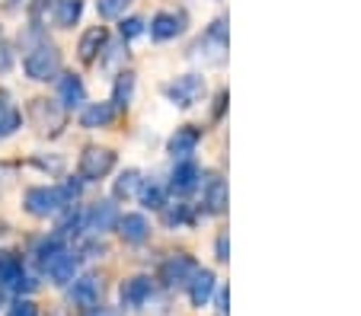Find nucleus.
<instances>
[{"label":"nucleus","instance_id":"cd10ccee","mask_svg":"<svg viewBox=\"0 0 361 316\" xmlns=\"http://www.w3.org/2000/svg\"><path fill=\"white\" fill-rule=\"evenodd\" d=\"M118 32H122V39H137V35L144 32V20H137V16H128V20H122V26H118Z\"/></svg>","mask_w":361,"mask_h":316},{"label":"nucleus","instance_id":"4be33fe9","mask_svg":"<svg viewBox=\"0 0 361 316\" xmlns=\"http://www.w3.org/2000/svg\"><path fill=\"white\" fill-rule=\"evenodd\" d=\"M23 275H26V272H23V259H20V255H10V253L0 255V282L7 284V288H13Z\"/></svg>","mask_w":361,"mask_h":316},{"label":"nucleus","instance_id":"5701e85b","mask_svg":"<svg viewBox=\"0 0 361 316\" xmlns=\"http://www.w3.org/2000/svg\"><path fill=\"white\" fill-rule=\"evenodd\" d=\"M204 205H208V211H212V214L224 211V205H227V186L221 182V179H208V186H204Z\"/></svg>","mask_w":361,"mask_h":316},{"label":"nucleus","instance_id":"9d476101","mask_svg":"<svg viewBox=\"0 0 361 316\" xmlns=\"http://www.w3.org/2000/svg\"><path fill=\"white\" fill-rule=\"evenodd\" d=\"M58 96H61V106L64 109H80L87 103V87L77 74H64L58 80Z\"/></svg>","mask_w":361,"mask_h":316},{"label":"nucleus","instance_id":"9b49d317","mask_svg":"<svg viewBox=\"0 0 361 316\" xmlns=\"http://www.w3.org/2000/svg\"><path fill=\"white\" fill-rule=\"evenodd\" d=\"M198 179H202L198 166L192 163V160H183V163H176V170H173V176H170V189L176 195H189V192H195Z\"/></svg>","mask_w":361,"mask_h":316},{"label":"nucleus","instance_id":"2eb2a0df","mask_svg":"<svg viewBox=\"0 0 361 316\" xmlns=\"http://www.w3.org/2000/svg\"><path fill=\"white\" fill-rule=\"evenodd\" d=\"M99 49H106V26H93L83 32L80 45H77V51H80V61L93 64L96 55H99Z\"/></svg>","mask_w":361,"mask_h":316},{"label":"nucleus","instance_id":"c85d7f7f","mask_svg":"<svg viewBox=\"0 0 361 316\" xmlns=\"http://www.w3.org/2000/svg\"><path fill=\"white\" fill-rule=\"evenodd\" d=\"M7 316H39V310H35V303H32V301H20Z\"/></svg>","mask_w":361,"mask_h":316},{"label":"nucleus","instance_id":"a878e982","mask_svg":"<svg viewBox=\"0 0 361 316\" xmlns=\"http://www.w3.org/2000/svg\"><path fill=\"white\" fill-rule=\"evenodd\" d=\"M189 205H173L164 211V224L166 227H183V224H189Z\"/></svg>","mask_w":361,"mask_h":316},{"label":"nucleus","instance_id":"39448f33","mask_svg":"<svg viewBox=\"0 0 361 316\" xmlns=\"http://www.w3.org/2000/svg\"><path fill=\"white\" fill-rule=\"evenodd\" d=\"M83 224H87V230H93V234H106V230H112L118 224V208L112 205V201H96V205H90V211L83 214Z\"/></svg>","mask_w":361,"mask_h":316},{"label":"nucleus","instance_id":"2f4dec72","mask_svg":"<svg viewBox=\"0 0 361 316\" xmlns=\"http://www.w3.org/2000/svg\"><path fill=\"white\" fill-rule=\"evenodd\" d=\"M7 284H4V282H0V307H4V303H7Z\"/></svg>","mask_w":361,"mask_h":316},{"label":"nucleus","instance_id":"393cba45","mask_svg":"<svg viewBox=\"0 0 361 316\" xmlns=\"http://www.w3.org/2000/svg\"><path fill=\"white\" fill-rule=\"evenodd\" d=\"M137 192H141V205L144 208H164V186H160V182H154V179L147 182V179H144Z\"/></svg>","mask_w":361,"mask_h":316},{"label":"nucleus","instance_id":"423d86ee","mask_svg":"<svg viewBox=\"0 0 361 316\" xmlns=\"http://www.w3.org/2000/svg\"><path fill=\"white\" fill-rule=\"evenodd\" d=\"M195 272L198 268H195V262H192L189 255H170V259L160 265V278H164L170 288H176V284H189Z\"/></svg>","mask_w":361,"mask_h":316},{"label":"nucleus","instance_id":"b1692460","mask_svg":"<svg viewBox=\"0 0 361 316\" xmlns=\"http://www.w3.org/2000/svg\"><path fill=\"white\" fill-rule=\"evenodd\" d=\"M141 172L137 170H125L122 176L116 179V186H112V195H116V198H131V195L137 192V189H141Z\"/></svg>","mask_w":361,"mask_h":316},{"label":"nucleus","instance_id":"aec40b11","mask_svg":"<svg viewBox=\"0 0 361 316\" xmlns=\"http://www.w3.org/2000/svg\"><path fill=\"white\" fill-rule=\"evenodd\" d=\"M83 16V0H58V7H55V23L61 29H71L77 26Z\"/></svg>","mask_w":361,"mask_h":316},{"label":"nucleus","instance_id":"412c9836","mask_svg":"<svg viewBox=\"0 0 361 316\" xmlns=\"http://www.w3.org/2000/svg\"><path fill=\"white\" fill-rule=\"evenodd\" d=\"M20 125H23L20 109L13 103H7V96H0V138H10Z\"/></svg>","mask_w":361,"mask_h":316},{"label":"nucleus","instance_id":"f8f14e48","mask_svg":"<svg viewBox=\"0 0 361 316\" xmlns=\"http://www.w3.org/2000/svg\"><path fill=\"white\" fill-rule=\"evenodd\" d=\"M198 138H202V131L192 128V125H185V128H176V134L170 138L166 151H170L176 160H189V153H195V147H198Z\"/></svg>","mask_w":361,"mask_h":316},{"label":"nucleus","instance_id":"dca6fc26","mask_svg":"<svg viewBox=\"0 0 361 316\" xmlns=\"http://www.w3.org/2000/svg\"><path fill=\"white\" fill-rule=\"evenodd\" d=\"M116 118V106L112 103H90L80 112V125L83 128H106V125Z\"/></svg>","mask_w":361,"mask_h":316},{"label":"nucleus","instance_id":"7c9ffc66","mask_svg":"<svg viewBox=\"0 0 361 316\" xmlns=\"http://www.w3.org/2000/svg\"><path fill=\"white\" fill-rule=\"evenodd\" d=\"M218 259H227V236L218 240Z\"/></svg>","mask_w":361,"mask_h":316},{"label":"nucleus","instance_id":"4468645a","mask_svg":"<svg viewBox=\"0 0 361 316\" xmlns=\"http://www.w3.org/2000/svg\"><path fill=\"white\" fill-rule=\"evenodd\" d=\"M183 32V16L179 13H157L154 20H150V35L157 42H170V39H176V35Z\"/></svg>","mask_w":361,"mask_h":316},{"label":"nucleus","instance_id":"a211bd4d","mask_svg":"<svg viewBox=\"0 0 361 316\" xmlns=\"http://www.w3.org/2000/svg\"><path fill=\"white\" fill-rule=\"evenodd\" d=\"M214 291V275L212 272H195L189 282V301L195 303V307H204L208 303V297H212Z\"/></svg>","mask_w":361,"mask_h":316},{"label":"nucleus","instance_id":"bb28decb","mask_svg":"<svg viewBox=\"0 0 361 316\" xmlns=\"http://www.w3.org/2000/svg\"><path fill=\"white\" fill-rule=\"evenodd\" d=\"M131 0H96V7H99V16H106V20H116V16H122L125 10H128Z\"/></svg>","mask_w":361,"mask_h":316},{"label":"nucleus","instance_id":"0eeeda50","mask_svg":"<svg viewBox=\"0 0 361 316\" xmlns=\"http://www.w3.org/2000/svg\"><path fill=\"white\" fill-rule=\"evenodd\" d=\"M42 268H45V275L55 284H71L77 275V255L68 253V249H61V253H55Z\"/></svg>","mask_w":361,"mask_h":316},{"label":"nucleus","instance_id":"f03ea898","mask_svg":"<svg viewBox=\"0 0 361 316\" xmlns=\"http://www.w3.org/2000/svg\"><path fill=\"white\" fill-rule=\"evenodd\" d=\"M23 70H26V77H32V80H51V77L61 70V51L51 45V42H39L35 49L26 51V58H23Z\"/></svg>","mask_w":361,"mask_h":316},{"label":"nucleus","instance_id":"6ab92c4d","mask_svg":"<svg viewBox=\"0 0 361 316\" xmlns=\"http://www.w3.org/2000/svg\"><path fill=\"white\" fill-rule=\"evenodd\" d=\"M131 96H135V74L122 70V74L116 77V87H112V106L125 109V106H131Z\"/></svg>","mask_w":361,"mask_h":316},{"label":"nucleus","instance_id":"f257e3e1","mask_svg":"<svg viewBox=\"0 0 361 316\" xmlns=\"http://www.w3.org/2000/svg\"><path fill=\"white\" fill-rule=\"evenodd\" d=\"M68 205L71 201L61 186H35V189H29L26 198H23V208H26L32 217H55V214H61Z\"/></svg>","mask_w":361,"mask_h":316},{"label":"nucleus","instance_id":"1a4fd4ad","mask_svg":"<svg viewBox=\"0 0 361 316\" xmlns=\"http://www.w3.org/2000/svg\"><path fill=\"white\" fill-rule=\"evenodd\" d=\"M118 236H122L125 243H144L150 236V224L144 214H118Z\"/></svg>","mask_w":361,"mask_h":316},{"label":"nucleus","instance_id":"7ed1b4c3","mask_svg":"<svg viewBox=\"0 0 361 316\" xmlns=\"http://www.w3.org/2000/svg\"><path fill=\"white\" fill-rule=\"evenodd\" d=\"M204 96V77L202 74H183L166 87V99L179 109H189Z\"/></svg>","mask_w":361,"mask_h":316},{"label":"nucleus","instance_id":"473e14b6","mask_svg":"<svg viewBox=\"0 0 361 316\" xmlns=\"http://www.w3.org/2000/svg\"><path fill=\"white\" fill-rule=\"evenodd\" d=\"M90 316H112L109 310H90Z\"/></svg>","mask_w":361,"mask_h":316},{"label":"nucleus","instance_id":"ddd939ff","mask_svg":"<svg viewBox=\"0 0 361 316\" xmlns=\"http://www.w3.org/2000/svg\"><path fill=\"white\" fill-rule=\"evenodd\" d=\"M154 294V282H150L147 275H137V278H128V282L122 284V291H118V297H122L125 307H141L147 297Z\"/></svg>","mask_w":361,"mask_h":316},{"label":"nucleus","instance_id":"20e7f679","mask_svg":"<svg viewBox=\"0 0 361 316\" xmlns=\"http://www.w3.org/2000/svg\"><path fill=\"white\" fill-rule=\"evenodd\" d=\"M116 166V153L109 147H87L80 157V179L83 182H96V179L109 176Z\"/></svg>","mask_w":361,"mask_h":316},{"label":"nucleus","instance_id":"c756f323","mask_svg":"<svg viewBox=\"0 0 361 316\" xmlns=\"http://www.w3.org/2000/svg\"><path fill=\"white\" fill-rule=\"evenodd\" d=\"M10 64H13V51H10L7 45H0V74H7Z\"/></svg>","mask_w":361,"mask_h":316},{"label":"nucleus","instance_id":"f3484780","mask_svg":"<svg viewBox=\"0 0 361 316\" xmlns=\"http://www.w3.org/2000/svg\"><path fill=\"white\" fill-rule=\"evenodd\" d=\"M71 301L80 303V307H93V303L99 301V282H96L93 275L77 278L74 288H71Z\"/></svg>","mask_w":361,"mask_h":316},{"label":"nucleus","instance_id":"6e6552de","mask_svg":"<svg viewBox=\"0 0 361 316\" xmlns=\"http://www.w3.org/2000/svg\"><path fill=\"white\" fill-rule=\"evenodd\" d=\"M29 115H32V122L39 125L42 131H48V128L58 131L64 125V109L58 103H51V99H35Z\"/></svg>","mask_w":361,"mask_h":316}]
</instances>
